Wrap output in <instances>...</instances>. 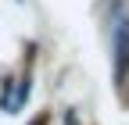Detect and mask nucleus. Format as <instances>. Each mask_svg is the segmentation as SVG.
I'll return each mask as SVG.
<instances>
[{
  "label": "nucleus",
  "instance_id": "obj_1",
  "mask_svg": "<svg viewBox=\"0 0 129 125\" xmlns=\"http://www.w3.org/2000/svg\"><path fill=\"white\" fill-rule=\"evenodd\" d=\"M115 65H118V75L129 72V22H122L115 32Z\"/></svg>",
  "mask_w": 129,
  "mask_h": 125
}]
</instances>
